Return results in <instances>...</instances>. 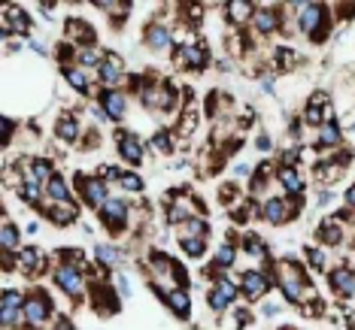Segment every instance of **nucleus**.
Wrapping results in <instances>:
<instances>
[{"mask_svg": "<svg viewBox=\"0 0 355 330\" xmlns=\"http://www.w3.org/2000/svg\"><path fill=\"white\" fill-rule=\"evenodd\" d=\"M270 273H264V270H246V273H240V294L246 297L249 303H258L264 294L270 291Z\"/></svg>", "mask_w": 355, "mask_h": 330, "instance_id": "9b49d317", "label": "nucleus"}, {"mask_svg": "<svg viewBox=\"0 0 355 330\" xmlns=\"http://www.w3.org/2000/svg\"><path fill=\"white\" fill-rule=\"evenodd\" d=\"M340 143H343V127H340V122L328 118V122L319 127V134H316V146H319V149H334V152H337V146H340Z\"/></svg>", "mask_w": 355, "mask_h": 330, "instance_id": "a878e982", "label": "nucleus"}, {"mask_svg": "<svg viewBox=\"0 0 355 330\" xmlns=\"http://www.w3.org/2000/svg\"><path fill=\"white\" fill-rule=\"evenodd\" d=\"M255 10L258 6L249 3V0H231V3H225V12H228V19L234 25H252Z\"/></svg>", "mask_w": 355, "mask_h": 330, "instance_id": "cd10ccee", "label": "nucleus"}, {"mask_svg": "<svg viewBox=\"0 0 355 330\" xmlns=\"http://www.w3.org/2000/svg\"><path fill=\"white\" fill-rule=\"evenodd\" d=\"M49 318H52V300H49V294L37 288L25 300V321L31 330H46L49 327Z\"/></svg>", "mask_w": 355, "mask_h": 330, "instance_id": "0eeeda50", "label": "nucleus"}, {"mask_svg": "<svg viewBox=\"0 0 355 330\" xmlns=\"http://www.w3.org/2000/svg\"><path fill=\"white\" fill-rule=\"evenodd\" d=\"M349 136H352V140H355V122H352V127H349Z\"/></svg>", "mask_w": 355, "mask_h": 330, "instance_id": "4d7b16f0", "label": "nucleus"}, {"mask_svg": "<svg viewBox=\"0 0 355 330\" xmlns=\"http://www.w3.org/2000/svg\"><path fill=\"white\" fill-rule=\"evenodd\" d=\"M98 107L107 112V118L110 122H125V116H128V98L119 88H101L98 91Z\"/></svg>", "mask_w": 355, "mask_h": 330, "instance_id": "f8f14e48", "label": "nucleus"}, {"mask_svg": "<svg viewBox=\"0 0 355 330\" xmlns=\"http://www.w3.org/2000/svg\"><path fill=\"white\" fill-rule=\"evenodd\" d=\"M98 176L110 185V182H119V179H122V170H119V167H112V164H103L101 170H98Z\"/></svg>", "mask_w": 355, "mask_h": 330, "instance_id": "a18cd8bd", "label": "nucleus"}, {"mask_svg": "<svg viewBox=\"0 0 355 330\" xmlns=\"http://www.w3.org/2000/svg\"><path fill=\"white\" fill-rule=\"evenodd\" d=\"M189 237H209L207 221L204 219H189V221H185L182 230H180V239H189Z\"/></svg>", "mask_w": 355, "mask_h": 330, "instance_id": "58836bf2", "label": "nucleus"}, {"mask_svg": "<svg viewBox=\"0 0 355 330\" xmlns=\"http://www.w3.org/2000/svg\"><path fill=\"white\" fill-rule=\"evenodd\" d=\"M15 267H19V273H28V276H34V273H40L43 270V264H46V257H43V252L40 248H34V246H21L19 248V255H15Z\"/></svg>", "mask_w": 355, "mask_h": 330, "instance_id": "4be33fe9", "label": "nucleus"}, {"mask_svg": "<svg viewBox=\"0 0 355 330\" xmlns=\"http://www.w3.org/2000/svg\"><path fill=\"white\" fill-rule=\"evenodd\" d=\"M152 149L161 152V155H171L173 152V136L167 131H155V136H152Z\"/></svg>", "mask_w": 355, "mask_h": 330, "instance_id": "79ce46f5", "label": "nucleus"}, {"mask_svg": "<svg viewBox=\"0 0 355 330\" xmlns=\"http://www.w3.org/2000/svg\"><path fill=\"white\" fill-rule=\"evenodd\" d=\"M182 10H185V19H189V21H200V15H204V6H182Z\"/></svg>", "mask_w": 355, "mask_h": 330, "instance_id": "09e8293b", "label": "nucleus"}, {"mask_svg": "<svg viewBox=\"0 0 355 330\" xmlns=\"http://www.w3.org/2000/svg\"><path fill=\"white\" fill-rule=\"evenodd\" d=\"M252 28L258 37H270L282 28V10L279 6H258L252 15Z\"/></svg>", "mask_w": 355, "mask_h": 330, "instance_id": "dca6fc26", "label": "nucleus"}, {"mask_svg": "<svg viewBox=\"0 0 355 330\" xmlns=\"http://www.w3.org/2000/svg\"><path fill=\"white\" fill-rule=\"evenodd\" d=\"M28 173L34 176L37 182H43V185H46V182H49L52 176H55V164H52L49 158L37 155V158H31V164H28Z\"/></svg>", "mask_w": 355, "mask_h": 330, "instance_id": "473e14b6", "label": "nucleus"}, {"mask_svg": "<svg viewBox=\"0 0 355 330\" xmlns=\"http://www.w3.org/2000/svg\"><path fill=\"white\" fill-rule=\"evenodd\" d=\"M292 10L297 15V28L304 37L310 39H325L328 34V6L325 3H292Z\"/></svg>", "mask_w": 355, "mask_h": 330, "instance_id": "f03ea898", "label": "nucleus"}, {"mask_svg": "<svg viewBox=\"0 0 355 330\" xmlns=\"http://www.w3.org/2000/svg\"><path fill=\"white\" fill-rule=\"evenodd\" d=\"M297 215V200H288V197H268L261 203V215L258 219H264L273 228H279V224H286L288 219H295Z\"/></svg>", "mask_w": 355, "mask_h": 330, "instance_id": "1a4fd4ad", "label": "nucleus"}, {"mask_svg": "<svg viewBox=\"0 0 355 330\" xmlns=\"http://www.w3.org/2000/svg\"><path fill=\"white\" fill-rule=\"evenodd\" d=\"M88 116H92L94 122H110V118H107V112H103L101 107H92V109H88Z\"/></svg>", "mask_w": 355, "mask_h": 330, "instance_id": "603ef678", "label": "nucleus"}, {"mask_svg": "<svg viewBox=\"0 0 355 330\" xmlns=\"http://www.w3.org/2000/svg\"><path fill=\"white\" fill-rule=\"evenodd\" d=\"M55 324H58V327H55V330H73V324H70V321H67V318H58V321H55Z\"/></svg>", "mask_w": 355, "mask_h": 330, "instance_id": "6e6d98bb", "label": "nucleus"}, {"mask_svg": "<svg viewBox=\"0 0 355 330\" xmlns=\"http://www.w3.org/2000/svg\"><path fill=\"white\" fill-rule=\"evenodd\" d=\"M328 285H331V291H334L337 297L349 300V297H355V270H349L346 264L334 267L328 273Z\"/></svg>", "mask_w": 355, "mask_h": 330, "instance_id": "f3484780", "label": "nucleus"}, {"mask_svg": "<svg viewBox=\"0 0 355 330\" xmlns=\"http://www.w3.org/2000/svg\"><path fill=\"white\" fill-rule=\"evenodd\" d=\"M270 176H277V173H273V167H270V164H261V167H258V170H255V179H252V191H255V194L264 188V185L270 182Z\"/></svg>", "mask_w": 355, "mask_h": 330, "instance_id": "37998d69", "label": "nucleus"}, {"mask_svg": "<svg viewBox=\"0 0 355 330\" xmlns=\"http://www.w3.org/2000/svg\"><path fill=\"white\" fill-rule=\"evenodd\" d=\"M143 43H146L149 52H171L173 49V30L164 25V21H152L143 30Z\"/></svg>", "mask_w": 355, "mask_h": 330, "instance_id": "4468645a", "label": "nucleus"}, {"mask_svg": "<svg viewBox=\"0 0 355 330\" xmlns=\"http://www.w3.org/2000/svg\"><path fill=\"white\" fill-rule=\"evenodd\" d=\"M277 182L282 185V191L288 194V200H301L306 182L301 179V173H297V167H279L277 170Z\"/></svg>", "mask_w": 355, "mask_h": 330, "instance_id": "aec40b11", "label": "nucleus"}, {"mask_svg": "<svg viewBox=\"0 0 355 330\" xmlns=\"http://www.w3.org/2000/svg\"><path fill=\"white\" fill-rule=\"evenodd\" d=\"M46 197L52 200V203H70L73 200V191H70V182L64 179L61 173H55L49 182H46Z\"/></svg>", "mask_w": 355, "mask_h": 330, "instance_id": "c85d7f7f", "label": "nucleus"}, {"mask_svg": "<svg viewBox=\"0 0 355 330\" xmlns=\"http://www.w3.org/2000/svg\"><path fill=\"white\" fill-rule=\"evenodd\" d=\"M249 173H252V167H249V164H237V167H234V176H249Z\"/></svg>", "mask_w": 355, "mask_h": 330, "instance_id": "5fc2aeb1", "label": "nucleus"}, {"mask_svg": "<svg viewBox=\"0 0 355 330\" xmlns=\"http://www.w3.org/2000/svg\"><path fill=\"white\" fill-rule=\"evenodd\" d=\"M61 76H64V82L73 88L76 94H83V98L92 94V79H88V73L79 67V64H67V67H61Z\"/></svg>", "mask_w": 355, "mask_h": 330, "instance_id": "5701e85b", "label": "nucleus"}, {"mask_svg": "<svg viewBox=\"0 0 355 330\" xmlns=\"http://www.w3.org/2000/svg\"><path fill=\"white\" fill-rule=\"evenodd\" d=\"M234 261H237V248L231 243H222L213 255V270H228V267H234Z\"/></svg>", "mask_w": 355, "mask_h": 330, "instance_id": "f704fd0d", "label": "nucleus"}, {"mask_svg": "<svg viewBox=\"0 0 355 330\" xmlns=\"http://www.w3.org/2000/svg\"><path fill=\"white\" fill-rule=\"evenodd\" d=\"M116 291H122V297H131V285L125 276H116Z\"/></svg>", "mask_w": 355, "mask_h": 330, "instance_id": "8fccbe9b", "label": "nucleus"}, {"mask_svg": "<svg viewBox=\"0 0 355 330\" xmlns=\"http://www.w3.org/2000/svg\"><path fill=\"white\" fill-rule=\"evenodd\" d=\"M103 228H107L112 237H122V233L131 228V203L128 200H119V197H110L107 203L98 209Z\"/></svg>", "mask_w": 355, "mask_h": 330, "instance_id": "20e7f679", "label": "nucleus"}, {"mask_svg": "<svg viewBox=\"0 0 355 330\" xmlns=\"http://www.w3.org/2000/svg\"><path fill=\"white\" fill-rule=\"evenodd\" d=\"M255 146H258V152H270L273 143H270V136H268V134H261V136L255 140Z\"/></svg>", "mask_w": 355, "mask_h": 330, "instance_id": "3c124183", "label": "nucleus"}, {"mask_svg": "<svg viewBox=\"0 0 355 330\" xmlns=\"http://www.w3.org/2000/svg\"><path fill=\"white\" fill-rule=\"evenodd\" d=\"M55 136H58L61 146H70V143H76L79 136H83V127H79L76 116H70V112H64L58 118V125H55Z\"/></svg>", "mask_w": 355, "mask_h": 330, "instance_id": "393cba45", "label": "nucleus"}, {"mask_svg": "<svg viewBox=\"0 0 355 330\" xmlns=\"http://www.w3.org/2000/svg\"><path fill=\"white\" fill-rule=\"evenodd\" d=\"M277 285H279V291H282V297H286L288 303H304L306 294L313 291V285H310V279H306L304 267L301 264H295V261H279L277 264Z\"/></svg>", "mask_w": 355, "mask_h": 330, "instance_id": "f257e3e1", "label": "nucleus"}, {"mask_svg": "<svg viewBox=\"0 0 355 330\" xmlns=\"http://www.w3.org/2000/svg\"><path fill=\"white\" fill-rule=\"evenodd\" d=\"M237 297H240V282H234L231 276H216V282L207 291V303L216 315H222L225 309H231L237 303Z\"/></svg>", "mask_w": 355, "mask_h": 330, "instance_id": "39448f33", "label": "nucleus"}, {"mask_svg": "<svg viewBox=\"0 0 355 330\" xmlns=\"http://www.w3.org/2000/svg\"><path fill=\"white\" fill-rule=\"evenodd\" d=\"M346 206H349V209H355V185H349V188H346Z\"/></svg>", "mask_w": 355, "mask_h": 330, "instance_id": "864d4df0", "label": "nucleus"}, {"mask_svg": "<svg viewBox=\"0 0 355 330\" xmlns=\"http://www.w3.org/2000/svg\"><path fill=\"white\" fill-rule=\"evenodd\" d=\"M76 191L83 197V203L92 209H101L110 200V188L101 176H76Z\"/></svg>", "mask_w": 355, "mask_h": 330, "instance_id": "6e6552de", "label": "nucleus"}, {"mask_svg": "<svg viewBox=\"0 0 355 330\" xmlns=\"http://www.w3.org/2000/svg\"><path fill=\"white\" fill-rule=\"evenodd\" d=\"M319 239H322V243H325V246H337V243H340V239H343V228H340V221H325V224H322V228H319Z\"/></svg>", "mask_w": 355, "mask_h": 330, "instance_id": "4c0bfd02", "label": "nucleus"}, {"mask_svg": "<svg viewBox=\"0 0 355 330\" xmlns=\"http://www.w3.org/2000/svg\"><path fill=\"white\" fill-rule=\"evenodd\" d=\"M0 30H3V37L10 39L12 34L19 37H28L31 34V19L28 12L21 10V6H3V15H0Z\"/></svg>", "mask_w": 355, "mask_h": 330, "instance_id": "ddd939ff", "label": "nucleus"}, {"mask_svg": "<svg viewBox=\"0 0 355 330\" xmlns=\"http://www.w3.org/2000/svg\"><path fill=\"white\" fill-rule=\"evenodd\" d=\"M207 61H209V55H207L204 46L182 43L180 49H176V64L185 70H200V67H207Z\"/></svg>", "mask_w": 355, "mask_h": 330, "instance_id": "a211bd4d", "label": "nucleus"}, {"mask_svg": "<svg viewBox=\"0 0 355 330\" xmlns=\"http://www.w3.org/2000/svg\"><path fill=\"white\" fill-rule=\"evenodd\" d=\"M277 58H279V67H286V70L297 64V55H295L292 49H279V52H277Z\"/></svg>", "mask_w": 355, "mask_h": 330, "instance_id": "49530a36", "label": "nucleus"}, {"mask_svg": "<svg viewBox=\"0 0 355 330\" xmlns=\"http://www.w3.org/2000/svg\"><path fill=\"white\" fill-rule=\"evenodd\" d=\"M185 257H191V261H198V257L207 255V237H189V239H180Z\"/></svg>", "mask_w": 355, "mask_h": 330, "instance_id": "e433bc0d", "label": "nucleus"}, {"mask_svg": "<svg viewBox=\"0 0 355 330\" xmlns=\"http://www.w3.org/2000/svg\"><path fill=\"white\" fill-rule=\"evenodd\" d=\"M164 303H167V309H171L176 318L185 321V318L191 315V294L185 291V288H180V285L167 288V291H164Z\"/></svg>", "mask_w": 355, "mask_h": 330, "instance_id": "412c9836", "label": "nucleus"}, {"mask_svg": "<svg viewBox=\"0 0 355 330\" xmlns=\"http://www.w3.org/2000/svg\"><path fill=\"white\" fill-rule=\"evenodd\" d=\"M98 82L101 88H119L125 82V61L119 52H107V61L98 70Z\"/></svg>", "mask_w": 355, "mask_h": 330, "instance_id": "2eb2a0df", "label": "nucleus"}, {"mask_svg": "<svg viewBox=\"0 0 355 330\" xmlns=\"http://www.w3.org/2000/svg\"><path fill=\"white\" fill-rule=\"evenodd\" d=\"M85 270L79 267V264L73 261H61L58 267L52 270V282H55V288L64 294V297H70V300H83V294H85Z\"/></svg>", "mask_w": 355, "mask_h": 330, "instance_id": "7ed1b4c3", "label": "nucleus"}, {"mask_svg": "<svg viewBox=\"0 0 355 330\" xmlns=\"http://www.w3.org/2000/svg\"><path fill=\"white\" fill-rule=\"evenodd\" d=\"M195 127H198V109H195V103H189V107H182V118L176 125V134L189 136V134H195Z\"/></svg>", "mask_w": 355, "mask_h": 330, "instance_id": "c9c22d12", "label": "nucleus"}, {"mask_svg": "<svg viewBox=\"0 0 355 330\" xmlns=\"http://www.w3.org/2000/svg\"><path fill=\"white\" fill-rule=\"evenodd\" d=\"M119 185H122L125 191H131V194H137V191H143V188H146V182H143V176H140V173H134V170L122 173V179H119Z\"/></svg>", "mask_w": 355, "mask_h": 330, "instance_id": "a19ab883", "label": "nucleus"}, {"mask_svg": "<svg viewBox=\"0 0 355 330\" xmlns=\"http://www.w3.org/2000/svg\"><path fill=\"white\" fill-rule=\"evenodd\" d=\"M103 61H107V52H103L101 46H85V49H79V55H76V64L85 70V73L88 70L98 73V70L103 67Z\"/></svg>", "mask_w": 355, "mask_h": 330, "instance_id": "c756f323", "label": "nucleus"}, {"mask_svg": "<svg viewBox=\"0 0 355 330\" xmlns=\"http://www.w3.org/2000/svg\"><path fill=\"white\" fill-rule=\"evenodd\" d=\"M0 248L3 255H19L21 248V228L10 221V212H3V228H0Z\"/></svg>", "mask_w": 355, "mask_h": 330, "instance_id": "b1692460", "label": "nucleus"}, {"mask_svg": "<svg viewBox=\"0 0 355 330\" xmlns=\"http://www.w3.org/2000/svg\"><path fill=\"white\" fill-rule=\"evenodd\" d=\"M12 134H15V122H12L10 116H6V118H3V146H10Z\"/></svg>", "mask_w": 355, "mask_h": 330, "instance_id": "de8ad7c7", "label": "nucleus"}, {"mask_svg": "<svg viewBox=\"0 0 355 330\" xmlns=\"http://www.w3.org/2000/svg\"><path fill=\"white\" fill-rule=\"evenodd\" d=\"M64 30H67V43L70 46H79V49H85V46H98L94 43V28L88 25V21H83V19H67Z\"/></svg>", "mask_w": 355, "mask_h": 330, "instance_id": "6ab92c4d", "label": "nucleus"}, {"mask_svg": "<svg viewBox=\"0 0 355 330\" xmlns=\"http://www.w3.org/2000/svg\"><path fill=\"white\" fill-rule=\"evenodd\" d=\"M243 252L252 255V257H261L268 248H264V239L258 237V233H246V237H243Z\"/></svg>", "mask_w": 355, "mask_h": 330, "instance_id": "ea45409f", "label": "nucleus"}, {"mask_svg": "<svg viewBox=\"0 0 355 330\" xmlns=\"http://www.w3.org/2000/svg\"><path fill=\"white\" fill-rule=\"evenodd\" d=\"M46 219H49L52 224H58V228H67L70 221H76V203L70 200V203H49L43 206Z\"/></svg>", "mask_w": 355, "mask_h": 330, "instance_id": "bb28decb", "label": "nucleus"}, {"mask_svg": "<svg viewBox=\"0 0 355 330\" xmlns=\"http://www.w3.org/2000/svg\"><path fill=\"white\" fill-rule=\"evenodd\" d=\"M25 300H28V294H21L19 288H3V297H0V321H3L6 330L28 324L25 321Z\"/></svg>", "mask_w": 355, "mask_h": 330, "instance_id": "423d86ee", "label": "nucleus"}, {"mask_svg": "<svg viewBox=\"0 0 355 330\" xmlns=\"http://www.w3.org/2000/svg\"><path fill=\"white\" fill-rule=\"evenodd\" d=\"M92 303L98 306L103 315H110V312H116V309H119V291H112V288L98 285V288L92 291Z\"/></svg>", "mask_w": 355, "mask_h": 330, "instance_id": "7c9ffc66", "label": "nucleus"}, {"mask_svg": "<svg viewBox=\"0 0 355 330\" xmlns=\"http://www.w3.org/2000/svg\"><path fill=\"white\" fill-rule=\"evenodd\" d=\"M343 173H346V167L334 164V161H328V164H316V179H319L322 185H334V182H340V179H343Z\"/></svg>", "mask_w": 355, "mask_h": 330, "instance_id": "72a5a7b5", "label": "nucleus"}, {"mask_svg": "<svg viewBox=\"0 0 355 330\" xmlns=\"http://www.w3.org/2000/svg\"><path fill=\"white\" fill-rule=\"evenodd\" d=\"M116 149H119V158L131 167H140L143 158H146V143L134 131H116Z\"/></svg>", "mask_w": 355, "mask_h": 330, "instance_id": "9d476101", "label": "nucleus"}, {"mask_svg": "<svg viewBox=\"0 0 355 330\" xmlns=\"http://www.w3.org/2000/svg\"><path fill=\"white\" fill-rule=\"evenodd\" d=\"M306 264H310L313 270H325V252H322V248L316 246V248H306Z\"/></svg>", "mask_w": 355, "mask_h": 330, "instance_id": "c03bdc74", "label": "nucleus"}, {"mask_svg": "<svg viewBox=\"0 0 355 330\" xmlns=\"http://www.w3.org/2000/svg\"><path fill=\"white\" fill-rule=\"evenodd\" d=\"M94 261H98L103 270H112V267H119V264L125 261V255L119 252L116 246H110V243H98L94 246Z\"/></svg>", "mask_w": 355, "mask_h": 330, "instance_id": "2f4dec72", "label": "nucleus"}]
</instances>
